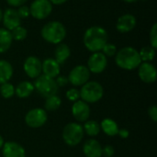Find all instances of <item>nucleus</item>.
<instances>
[{
  "label": "nucleus",
  "instance_id": "38",
  "mask_svg": "<svg viewBox=\"0 0 157 157\" xmlns=\"http://www.w3.org/2000/svg\"><path fill=\"white\" fill-rule=\"evenodd\" d=\"M49 1L52 4V6H60L66 3L68 0H49Z\"/></svg>",
  "mask_w": 157,
  "mask_h": 157
},
{
  "label": "nucleus",
  "instance_id": "40",
  "mask_svg": "<svg viewBox=\"0 0 157 157\" xmlns=\"http://www.w3.org/2000/svg\"><path fill=\"white\" fill-rule=\"evenodd\" d=\"M122 1L125 3H134V2H137L138 0H122Z\"/></svg>",
  "mask_w": 157,
  "mask_h": 157
},
{
  "label": "nucleus",
  "instance_id": "11",
  "mask_svg": "<svg viewBox=\"0 0 157 157\" xmlns=\"http://www.w3.org/2000/svg\"><path fill=\"white\" fill-rule=\"evenodd\" d=\"M23 70L29 78L36 79L41 75V61L36 56H29L24 61Z\"/></svg>",
  "mask_w": 157,
  "mask_h": 157
},
{
  "label": "nucleus",
  "instance_id": "19",
  "mask_svg": "<svg viewBox=\"0 0 157 157\" xmlns=\"http://www.w3.org/2000/svg\"><path fill=\"white\" fill-rule=\"evenodd\" d=\"M71 55V49L70 47L63 42H61L56 45L54 50V59L59 64L64 63Z\"/></svg>",
  "mask_w": 157,
  "mask_h": 157
},
{
  "label": "nucleus",
  "instance_id": "39",
  "mask_svg": "<svg viewBox=\"0 0 157 157\" xmlns=\"http://www.w3.org/2000/svg\"><path fill=\"white\" fill-rule=\"evenodd\" d=\"M4 144H5L4 138L0 135V150L2 149V147H3V145H4Z\"/></svg>",
  "mask_w": 157,
  "mask_h": 157
},
{
  "label": "nucleus",
  "instance_id": "28",
  "mask_svg": "<svg viewBox=\"0 0 157 157\" xmlns=\"http://www.w3.org/2000/svg\"><path fill=\"white\" fill-rule=\"evenodd\" d=\"M10 33H11L13 40H17V41L24 40L28 36V30L24 27H22L21 25L15 28L14 29H12L10 31Z\"/></svg>",
  "mask_w": 157,
  "mask_h": 157
},
{
  "label": "nucleus",
  "instance_id": "1",
  "mask_svg": "<svg viewBox=\"0 0 157 157\" xmlns=\"http://www.w3.org/2000/svg\"><path fill=\"white\" fill-rule=\"evenodd\" d=\"M83 42L89 52H101L104 45L108 42V32L101 26H91L85 31Z\"/></svg>",
  "mask_w": 157,
  "mask_h": 157
},
{
  "label": "nucleus",
  "instance_id": "31",
  "mask_svg": "<svg viewBox=\"0 0 157 157\" xmlns=\"http://www.w3.org/2000/svg\"><path fill=\"white\" fill-rule=\"evenodd\" d=\"M149 40H150V46L153 48H157V23H154V25L151 28L150 34H149Z\"/></svg>",
  "mask_w": 157,
  "mask_h": 157
},
{
  "label": "nucleus",
  "instance_id": "41",
  "mask_svg": "<svg viewBox=\"0 0 157 157\" xmlns=\"http://www.w3.org/2000/svg\"><path fill=\"white\" fill-rule=\"evenodd\" d=\"M2 17H3V11H2V9L0 8V22L2 21Z\"/></svg>",
  "mask_w": 157,
  "mask_h": 157
},
{
  "label": "nucleus",
  "instance_id": "12",
  "mask_svg": "<svg viewBox=\"0 0 157 157\" xmlns=\"http://www.w3.org/2000/svg\"><path fill=\"white\" fill-rule=\"evenodd\" d=\"M91 113V109L89 105L79 99L75 102H74L72 106V114L75 120L78 122H85L87 120H89Z\"/></svg>",
  "mask_w": 157,
  "mask_h": 157
},
{
  "label": "nucleus",
  "instance_id": "3",
  "mask_svg": "<svg viewBox=\"0 0 157 157\" xmlns=\"http://www.w3.org/2000/svg\"><path fill=\"white\" fill-rule=\"evenodd\" d=\"M66 28L58 20L47 22L40 29V35L42 39L48 43L55 45L63 42L66 37Z\"/></svg>",
  "mask_w": 157,
  "mask_h": 157
},
{
  "label": "nucleus",
  "instance_id": "21",
  "mask_svg": "<svg viewBox=\"0 0 157 157\" xmlns=\"http://www.w3.org/2000/svg\"><path fill=\"white\" fill-rule=\"evenodd\" d=\"M99 124H100V130H102L106 135H108L109 137L118 135L120 128H119L118 123L114 120L106 118Z\"/></svg>",
  "mask_w": 157,
  "mask_h": 157
},
{
  "label": "nucleus",
  "instance_id": "20",
  "mask_svg": "<svg viewBox=\"0 0 157 157\" xmlns=\"http://www.w3.org/2000/svg\"><path fill=\"white\" fill-rule=\"evenodd\" d=\"M34 90L33 83L29 81H21L15 87V95L19 98H27L33 93Z\"/></svg>",
  "mask_w": 157,
  "mask_h": 157
},
{
  "label": "nucleus",
  "instance_id": "24",
  "mask_svg": "<svg viewBox=\"0 0 157 157\" xmlns=\"http://www.w3.org/2000/svg\"><path fill=\"white\" fill-rule=\"evenodd\" d=\"M83 129H84V132L90 137L98 136L101 131L100 124L94 120H87L86 121H85Z\"/></svg>",
  "mask_w": 157,
  "mask_h": 157
},
{
  "label": "nucleus",
  "instance_id": "30",
  "mask_svg": "<svg viewBox=\"0 0 157 157\" xmlns=\"http://www.w3.org/2000/svg\"><path fill=\"white\" fill-rule=\"evenodd\" d=\"M65 96H66V98L69 101L75 102V101L80 99V91L78 89L73 87V88H70L69 90L66 91Z\"/></svg>",
  "mask_w": 157,
  "mask_h": 157
},
{
  "label": "nucleus",
  "instance_id": "27",
  "mask_svg": "<svg viewBox=\"0 0 157 157\" xmlns=\"http://www.w3.org/2000/svg\"><path fill=\"white\" fill-rule=\"evenodd\" d=\"M0 95L6 99L11 98L15 95V86L9 82L0 85Z\"/></svg>",
  "mask_w": 157,
  "mask_h": 157
},
{
  "label": "nucleus",
  "instance_id": "14",
  "mask_svg": "<svg viewBox=\"0 0 157 157\" xmlns=\"http://www.w3.org/2000/svg\"><path fill=\"white\" fill-rule=\"evenodd\" d=\"M137 25V19L134 15L127 13L121 15L116 22V29L121 33L132 31Z\"/></svg>",
  "mask_w": 157,
  "mask_h": 157
},
{
  "label": "nucleus",
  "instance_id": "15",
  "mask_svg": "<svg viewBox=\"0 0 157 157\" xmlns=\"http://www.w3.org/2000/svg\"><path fill=\"white\" fill-rule=\"evenodd\" d=\"M3 26L6 29L11 31L15 28L21 25V18L19 17L17 9L9 7L6 8L3 12V17H2Z\"/></svg>",
  "mask_w": 157,
  "mask_h": 157
},
{
  "label": "nucleus",
  "instance_id": "16",
  "mask_svg": "<svg viewBox=\"0 0 157 157\" xmlns=\"http://www.w3.org/2000/svg\"><path fill=\"white\" fill-rule=\"evenodd\" d=\"M3 157H26L24 147L16 142H6L2 147Z\"/></svg>",
  "mask_w": 157,
  "mask_h": 157
},
{
  "label": "nucleus",
  "instance_id": "23",
  "mask_svg": "<svg viewBox=\"0 0 157 157\" xmlns=\"http://www.w3.org/2000/svg\"><path fill=\"white\" fill-rule=\"evenodd\" d=\"M13 42V39L9 30L5 28H0V53L6 52Z\"/></svg>",
  "mask_w": 157,
  "mask_h": 157
},
{
  "label": "nucleus",
  "instance_id": "13",
  "mask_svg": "<svg viewBox=\"0 0 157 157\" xmlns=\"http://www.w3.org/2000/svg\"><path fill=\"white\" fill-rule=\"evenodd\" d=\"M139 78L146 84H153L156 81L157 71L152 63H142L138 67Z\"/></svg>",
  "mask_w": 157,
  "mask_h": 157
},
{
  "label": "nucleus",
  "instance_id": "33",
  "mask_svg": "<svg viewBox=\"0 0 157 157\" xmlns=\"http://www.w3.org/2000/svg\"><path fill=\"white\" fill-rule=\"evenodd\" d=\"M115 154V149L111 145H106L102 147V156L112 157Z\"/></svg>",
  "mask_w": 157,
  "mask_h": 157
},
{
  "label": "nucleus",
  "instance_id": "18",
  "mask_svg": "<svg viewBox=\"0 0 157 157\" xmlns=\"http://www.w3.org/2000/svg\"><path fill=\"white\" fill-rule=\"evenodd\" d=\"M83 153L86 157H101L102 146L96 139H90L84 144Z\"/></svg>",
  "mask_w": 157,
  "mask_h": 157
},
{
  "label": "nucleus",
  "instance_id": "26",
  "mask_svg": "<svg viewBox=\"0 0 157 157\" xmlns=\"http://www.w3.org/2000/svg\"><path fill=\"white\" fill-rule=\"evenodd\" d=\"M156 49L153 48L152 46H144L139 51V54L142 60V63H151L154 61L156 55Z\"/></svg>",
  "mask_w": 157,
  "mask_h": 157
},
{
  "label": "nucleus",
  "instance_id": "22",
  "mask_svg": "<svg viewBox=\"0 0 157 157\" xmlns=\"http://www.w3.org/2000/svg\"><path fill=\"white\" fill-rule=\"evenodd\" d=\"M13 73L14 69L12 64L6 60H0V85L9 82L13 76Z\"/></svg>",
  "mask_w": 157,
  "mask_h": 157
},
{
  "label": "nucleus",
  "instance_id": "5",
  "mask_svg": "<svg viewBox=\"0 0 157 157\" xmlns=\"http://www.w3.org/2000/svg\"><path fill=\"white\" fill-rule=\"evenodd\" d=\"M83 126L78 122H70L63 130V140L69 146L78 145L84 139Z\"/></svg>",
  "mask_w": 157,
  "mask_h": 157
},
{
  "label": "nucleus",
  "instance_id": "9",
  "mask_svg": "<svg viewBox=\"0 0 157 157\" xmlns=\"http://www.w3.org/2000/svg\"><path fill=\"white\" fill-rule=\"evenodd\" d=\"M90 72L86 65L79 64L75 66L69 73L68 81L74 86H82L89 81Z\"/></svg>",
  "mask_w": 157,
  "mask_h": 157
},
{
  "label": "nucleus",
  "instance_id": "10",
  "mask_svg": "<svg viewBox=\"0 0 157 157\" xmlns=\"http://www.w3.org/2000/svg\"><path fill=\"white\" fill-rule=\"evenodd\" d=\"M108 65V58L101 52H92L87 60V69L92 74H101Z\"/></svg>",
  "mask_w": 157,
  "mask_h": 157
},
{
  "label": "nucleus",
  "instance_id": "35",
  "mask_svg": "<svg viewBox=\"0 0 157 157\" xmlns=\"http://www.w3.org/2000/svg\"><path fill=\"white\" fill-rule=\"evenodd\" d=\"M6 1L9 6H11L12 8H15V7H18V6L25 5L28 0H6Z\"/></svg>",
  "mask_w": 157,
  "mask_h": 157
},
{
  "label": "nucleus",
  "instance_id": "36",
  "mask_svg": "<svg viewBox=\"0 0 157 157\" xmlns=\"http://www.w3.org/2000/svg\"><path fill=\"white\" fill-rule=\"evenodd\" d=\"M148 114H149V117L152 119V121L154 122H156L157 121V108L155 105H153L149 108L148 109Z\"/></svg>",
  "mask_w": 157,
  "mask_h": 157
},
{
  "label": "nucleus",
  "instance_id": "7",
  "mask_svg": "<svg viewBox=\"0 0 157 157\" xmlns=\"http://www.w3.org/2000/svg\"><path fill=\"white\" fill-rule=\"evenodd\" d=\"M53 6L49 0H34L30 6V16L38 20L47 18L52 12Z\"/></svg>",
  "mask_w": 157,
  "mask_h": 157
},
{
  "label": "nucleus",
  "instance_id": "25",
  "mask_svg": "<svg viewBox=\"0 0 157 157\" xmlns=\"http://www.w3.org/2000/svg\"><path fill=\"white\" fill-rule=\"evenodd\" d=\"M62 105V99L57 95H52L46 98L44 102V109L46 111H54L57 110Z\"/></svg>",
  "mask_w": 157,
  "mask_h": 157
},
{
  "label": "nucleus",
  "instance_id": "29",
  "mask_svg": "<svg viewBox=\"0 0 157 157\" xmlns=\"http://www.w3.org/2000/svg\"><path fill=\"white\" fill-rule=\"evenodd\" d=\"M118 52V49L116 47V45L112 44V43H109V42H107L104 47L102 48L101 50V52L108 58V57H113L116 55Z\"/></svg>",
  "mask_w": 157,
  "mask_h": 157
},
{
  "label": "nucleus",
  "instance_id": "2",
  "mask_svg": "<svg viewBox=\"0 0 157 157\" xmlns=\"http://www.w3.org/2000/svg\"><path fill=\"white\" fill-rule=\"evenodd\" d=\"M115 63L118 67L132 71L137 69L142 63L139 51L132 46H126L119 50L115 55Z\"/></svg>",
  "mask_w": 157,
  "mask_h": 157
},
{
  "label": "nucleus",
  "instance_id": "17",
  "mask_svg": "<svg viewBox=\"0 0 157 157\" xmlns=\"http://www.w3.org/2000/svg\"><path fill=\"white\" fill-rule=\"evenodd\" d=\"M61 72V64H59L54 58H47L41 62V74L52 77L56 78Z\"/></svg>",
  "mask_w": 157,
  "mask_h": 157
},
{
  "label": "nucleus",
  "instance_id": "6",
  "mask_svg": "<svg viewBox=\"0 0 157 157\" xmlns=\"http://www.w3.org/2000/svg\"><path fill=\"white\" fill-rule=\"evenodd\" d=\"M33 86H34V89L41 97L45 98L50 96L56 95L59 88L54 78L46 76L42 74L35 79Z\"/></svg>",
  "mask_w": 157,
  "mask_h": 157
},
{
  "label": "nucleus",
  "instance_id": "37",
  "mask_svg": "<svg viewBox=\"0 0 157 157\" xmlns=\"http://www.w3.org/2000/svg\"><path fill=\"white\" fill-rule=\"evenodd\" d=\"M118 135H119L121 138H122V139H127V138L129 137V135H130V132H129V131L126 130V129H121V130H119Z\"/></svg>",
  "mask_w": 157,
  "mask_h": 157
},
{
  "label": "nucleus",
  "instance_id": "32",
  "mask_svg": "<svg viewBox=\"0 0 157 157\" xmlns=\"http://www.w3.org/2000/svg\"><path fill=\"white\" fill-rule=\"evenodd\" d=\"M17 12L19 16V17L21 19L23 18H28L29 16H30V10H29V6H26V5H23L21 6H18L17 9Z\"/></svg>",
  "mask_w": 157,
  "mask_h": 157
},
{
  "label": "nucleus",
  "instance_id": "34",
  "mask_svg": "<svg viewBox=\"0 0 157 157\" xmlns=\"http://www.w3.org/2000/svg\"><path fill=\"white\" fill-rule=\"evenodd\" d=\"M55 79V82H56V84H57V86H58V87H63V86H67V84L69 83V81H68V77L67 76H65V75H58L56 78H54Z\"/></svg>",
  "mask_w": 157,
  "mask_h": 157
},
{
  "label": "nucleus",
  "instance_id": "4",
  "mask_svg": "<svg viewBox=\"0 0 157 157\" xmlns=\"http://www.w3.org/2000/svg\"><path fill=\"white\" fill-rule=\"evenodd\" d=\"M80 98L81 100L89 103H96L99 101L104 95V89L100 83L97 81H88L81 86Z\"/></svg>",
  "mask_w": 157,
  "mask_h": 157
},
{
  "label": "nucleus",
  "instance_id": "8",
  "mask_svg": "<svg viewBox=\"0 0 157 157\" xmlns=\"http://www.w3.org/2000/svg\"><path fill=\"white\" fill-rule=\"evenodd\" d=\"M48 120L47 111L44 109L35 108L29 110L25 116V122L26 124L33 129L42 127Z\"/></svg>",
  "mask_w": 157,
  "mask_h": 157
}]
</instances>
